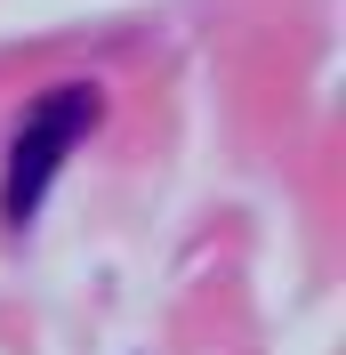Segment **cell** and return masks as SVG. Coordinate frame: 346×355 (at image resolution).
Masks as SVG:
<instances>
[{"label": "cell", "instance_id": "cell-1", "mask_svg": "<svg viewBox=\"0 0 346 355\" xmlns=\"http://www.w3.org/2000/svg\"><path fill=\"white\" fill-rule=\"evenodd\" d=\"M97 89L89 81H65V89H48L41 105L24 113V130H17V146H8V178H0V218L17 226H33V210H41V194H48V178L65 170V154L81 146L89 130H97Z\"/></svg>", "mask_w": 346, "mask_h": 355}]
</instances>
